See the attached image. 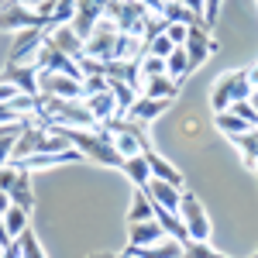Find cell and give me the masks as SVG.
I'll use <instances>...</instances> for the list:
<instances>
[{"label":"cell","instance_id":"5bb4252c","mask_svg":"<svg viewBox=\"0 0 258 258\" xmlns=\"http://www.w3.org/2000/svg\"><path fill=\"white\" fill-rule=\"evenodd\" d=\"M48 41H52V45H59L62 52H66V55H73V59H80L83 52H86V41L76 35V28H73V24H52Z\"/></svg>","mask_w":258,"mask_h":258},{"label":"cell","instance_id":"3957f363","mask_svg":"<svg viewBox=\"0 0 258 258\" xmlns=\"http://www.w3.org/2000/svg\"><path fill=\"white\" fill-rule=\"evenodd\" d=\"M152 11L138 4V0H107V18L117 24L120 31H131V35H141V24Z\"/></svg>","mask_w":258,"mask_h":258},{"label":"cell","instance_id":"d4e9b609","mask_svg":"<svg viewBox=\"0 0 258 258\" xmlns=\"http://www.w3.org/2000/svg\"><path fill=\"white\" fill-rule=\"evenodd\" d=\"M234 145L241 148V159H244V165H248L251 172H258V127H251L248 135L234 138Z\"/></svg>","mask_w":258,"mask_h":258},{"label":"cell","instance_id":"52a82bcc","mask_svg":"<svg viewBox=\"0 0 258 258\" xmlns=\"http://www.w3.org/2000/svg\"><path fill=\"white\" fill-rule=\"evenodd\" d=\"M38 93L41 97H62V100H80L83 93V80H73L66 73H41L38 69Z\"/></svg>","mask_w":258,"mask_h":258},{"label":"cell","instance_id":"cb8c5ba5","mask_svg":"<svg viewBox=\"0 0 258 258\" xmlns=\"http://www.w3.org/2000/svg\"><path fill=\"white\" fill-rule=\"evenodd\" d=\"M155 217V203L148 197V189H138L131 200V210H127V224H138V220H152Z\"/></svg>","mask_w":258,"mask_h":258},{"label":"cell","instance_id":"b9f144b4","mask_svg":"<svg viewBox=\"0 0 258 258\" xmlns=\"http://www.w3.org/2000/svg\"><path fill=\"white\" fill-rule=\"evenodd\" d=\"M0 258H4V244H0Z\"/></svg>","mask_w":258,"mask_h":258},{"label":"cell","instance_id":"60d3db41","mask_svg":"<svg viewBox=\"0 0 258 258\" xmlns=\"http://www.w3.org/2000/svg\"><path fill=\"white\" fill-rule=\"evenodd\" d=\"M248 100L255 103V110H258V90H251V97H248Z\"/></svg>","mask_w":258,"mask_h":258},{"label":"cell","instance_id":"d6986e66","mask_svg":"<svg viewBox=\"0 0 258 258\" xmlns=\"http://www.w3.org/2000/svg\"><path fill=\"white\" fill-rule=\"evenodd\" d=\"M214 124H217V131L220 135H227V138L234 141V138H241V135H248L255 124H248L244 117H238L234 110H220L217 117H214Z\"/></svg>","mask_w":258,"mask_h":258},{"label":"cell","instance_id":"f35d334b","mask_svg":"<svg viewBox=\"0 0 258 258\" xmlns=\"http://www.w3.org/2000/svg\"><path fill=\"white\" fill-rule=\"evenodd\" d=\"M7 210H11V193H4V189H0V217H4Z\"/></svg>","mask_w":258,"mask_h":258},{"label":"cell","instance_id":"9a60e30c","mask_svg":"<svg viewBox=\"0 0 258 258\" xmlns=\"http://www.w3.org/2000/svg\"><path fill=\"white\" fill-rule=\"evenodd\" d=\"M4 80L14 83L21 93L38 97V62H28V66H7V69H4Z\"/></svg>","mask_w":258,"mask_h":258},{"label":"cell","instance_id":"4dcf8cb0","mask_svg":"<svg viewBox=\"0 0 258 258\" xmlns=\"http://www.w3.org/2000/svg\"><path fill=\"white\" fill-rule=\"evenodd\" d=\"M172 48H176L172 38H169V35H159V38H152L148 45H145V52H141V55H159V59H165Z\"/></svg>","mask_w":258,"mask_h":258},{"label":"cell","instance_id":"ac0fdd59","mask_svg":"<svg viewBox=\"0 0 258 258\" xmlns=\"http://www.w3.org/2000/svg\"><path fill=\"white\" fill-rule=\"evenodd\" d=\"M145 159L152 165V176L155 179H165V182H172V186H182V172H179L169 159H162L155 148H145Z\"/></svg>","mask_w":258,"mask_h":258},{"label":"cell","instance_id":"e0dca14e","mask_svg":"<svg viewBox=\"0 0 258 258\" xmlns=\"http://www.w3.org/2000/svg\"><path fill=\"white\" fill-rule=\"evenodd\" d=\"M182 248L176 238H162L159 244H148V248H127L131 258H182Z\"/></svg>","mask_w":258,"mask_h":258},{"label":"cell","instance_id":"30bf717a","mask_svg":"<svg viewBox=\"0 0 258 258\" xmlns=\"http://www.w3.org/2000/svg\"><path fill=\"white\" fill-rule=\"evenodd\" d=\"M103 14H107V0H80V4H76V18H73L76 35L86 41L93 35L97 21H103Z\"/></svg>","mask_w":258,"mask_h":258},{"label":"cell","instance_id":"484cf974","mask_svg":"<svg viewBox=\"0 0 258 258\" xmlns=\"http://www.w3.org/2000/svg\"><path fill=\"white\" fill-rule=\"evenodd\" d=\"M4 227H7L11 238H21V234L28 231V210L18 207V203H11V210L4 214Z\"/></svg>","mask_w":258,"mask_h":258},{"label":"cell","instance_id":"1f68e13d","mask_svg":"<svg viewBox=\"0 0 258 258\" xmlns=\"http://www.w3.org/2000/svg\"><path fill=\"white\" fill-rule=\"evenodd\" d=\"M182 258H224V255H217L207 241H189V244L182 248Z\"/></svg>","mask_w":258,"mask_h":258},{"label":"cell","instance_id":"277c9868","mask_svg":"<svg viewBox=\"0 0 258 258\" xmlns=\"http://www.w3.org/2000/svg\"><path fill=\"white\" fill-rule=\"evenodd\" d=\"M179 217H182L186 231H189V241H207V238H210V220H207V210L200 207L197 193H186V189H182Z\"/></svg>","mask_w":258,"mask_h":258},{"label":"cell","instance_id":"9c48e42d","mask_svg":"<svg viewBox=\"0 0 258 258\" xmlns=\"http://www.w3.org/2000/svg\"><path fill=\"white\" fill-rule=\"evenodd\" d=\"M182 48H186V55H189V73H193L197 66H203V62H207V55L217 48V45H214V38L207 35V21H200V24H193V28H189V38H186V45H182Z\"/></svg>","mask_w":258,"mask_h":258},{"label":"cell","instance_id":"ffe728a7","mask_svg":"<svg viewBox=\"0 0 258 258\" xmlns=\"http://www.w3.org/2000/svg\"><path fill=\"white\" fill-rule=\"evenodd\" d=\"M179 86H182V83L172 80V76H155V80H145L141 93H145V97H159V100H176Z\"/></svg>","mask_w":258,"mask_h":258},{"label":"cell","instance_id":"ab89813d","mask_svg":"<svg viewBox=\"0 0 258 258\" xmlns=\"http://www.w3.org/2000/svg\"><path fill=\"white\" fill-rule=\"evenodd\" d=\"M248 83H251V90H258V62L248 69Z\"/></svg>","mask_w":258,"mask_h":258},{"label":"cell","instance_id":"83f0119b","mask_svg":"<svg viewBox=\"0 0 258 258\" xmlns=\"http://www.w3.org/2000/svg\"><path fill=\"white\" fill-rule=\"evenodd\" d=\"M162 14H165L169 21H179V24H200V18H193V14H189V11H186V7H182L179 0H169Z\"/></svg>","mask_w":258,"mask_h":258},{"label":"cell","instance_id":"7bdbcfd3","mask_svg":"<svg viewBox=\"0 0 258 258\" xmlns=\"http://www.w3.org/2000/svg\"><path fill=\"white\" fill-rule=\"evenodd\" d=\"M255 258H258V255H255Z\"/></svg>","mask_w":258,"mask_h":258},{"label":"cell","instance_id":"4fadbf2b","mask_svg":"<svg viewBox=\"0 0 258 258\" xmlns=\"http://www.w3.org/2000/svg\"><path fill=\"white\" fill-rule=\"evenodd\" d=\"M169 103H172V100H159V97H145V93H141V97L127 107V114H120V117H131V120H138V124H152V120L162 117V110H165Z\"/></svg>","mask_w":258,"mask_h":258},{"label":"cell","instance_id":"836d02e7","mask_svg":"<svg viewBox=\"0 0 258 258\" xmlns=\"http://www.w3.org/2000/svg\"><path fill=\"white\" fill-rule=\"evenodd\" d=\"M103 90H110V80L107 76H83V93L90 97V93H103Z\"/></svg>","mask_w":258,"mask_h":258},{"label":"cell","instance_id":"ba28073f","mask_svg":"<svg viewBox=\"0 0 258 258\" xmlns=\"http://www.w3.org/2000/svg\"><path fill=\"white\" fill-rule=\"evenodd\" d=\"M66 162H83L80 148H62V152H35V155H24V159H14L11 165L14 169H24V172H35V169H48V165H66Z\"/></svg>","mask_w":258,"mask_h":258},{"label":"cell","instance_id":"7402d4cb","mask_svg":"<svg viewBox=\"0 0 258 258\" xmlns=\"http://www.w3.org/2000/svg\"><path fill=\"white\" fill-rule=\"evenodd\" d=\"M11 203L24 207L28 214L35 210V189H31V172H24V169L18 172V182L11 186Z\"/></svg>","mask_w":258,"mask_h":258},{"label":"cell","instance_id":"d590c367","mask_svg":"<svg viewBox=\"0 0 258 258\" xmlns=\"http://www.w3.org/2000/svg\"><path fill=\"white\" fill-rule=\"evenodd\" d=\"M193 18H200V21H207V0H179Z\"/></svg>","mask_w":258,"mask_h":258},{"label":"cell","instance_id":"f546056e","mask_svg":"<svg viewBox=\"0 0 258 258\" xmlns=\"http://www.w3.org/2000/svg\"><path fill=\"white\" fill-rule=\"evenodd\" d=\"M76 4H80V0H55L52 24H73V18H76Z\"/></svg>","mask_w":258,"mask_h":258},{"label":"cell","instance_id":"603a6c76","mask_svg":"<svg viewBox=\"0 0 258 258\" xmlns=\"http://www.w3.org/2000/svg\"><path fill=\"white\" fill-rule=\"evenodd\" d=\"M165 76H172V80H179V83L189 76V55H186L182 45H176V48L165 55Z\"/></svg>","mask_w":258,"mask_h":258},{"label":"cell","instance_id":"4316f807","mask_svg":"<svg viewBox=\"0 0 258 258\" xmlns=\"http://www.w3.org/2000/svg\"><path fill=\"white\" fill-rule=\"evenodd\" d=\"M110 93L117 97V107H120V114H127V107L138 100V90L131 86V83H124V80H110Z\"/></svg>","mask_w":258,"mask_h":258},{"label":"cell","instance_id":"2e32d148","mask_svg":"<svg viewBox=\"0 0 258 258\" xmlns=\"http://www.w3.org/2000/svg\"><path fill=\"white\" fill-rule=\"evenodd\" d=\"M86 107H90V114H93L100 124H107L110 117H117V114H120L117 97H114L110 90H103V93H90V97H86Z\"/></svg>","mask_w":258,"mask_h":258},{"label":"cell","instance_id":"8d00e7d4","mask_svg":"<svg viewBox=\"0 0 258 258\" xmlns=\"http://www.w3.org/2000/svg\"><path fill=\"white\" fill-rule=\"evenodd\" d=\"M21 90L14 86V83H7V80H0V103H7V100H14Z\"/></svg>","mask_w":258,"mask_h":258},{"label":"cell","instance_id":"8992f818","mask_svg":"<svg viewBox=\"0 0 258 258\" xmlns=\"http://www.w3.org/2000/svg\"><path fill=\"white\" fill-rule=\"evenodd\" d=\"M117 35H120V28H117V24H114L110 18H107V14H103V21H97L93 35L86 38V55L110 62V59H114V45H117Z\"/></svg>","mask_w":258,"mask_h":258},{"label":"cell","instance_id":"6da1fadb","mask_svg":"<svg viewBox=\"0 0 258 258\" xmlns=\"http://www.w3.org/2000/svg\"><path fill=\"white\" fill-rule=\"evenodd\" d=\"M62 135L69 138L73 148H80L83 159H93L100 165H114V169H124V155L114 145V135L107 127H62Z\"/></svg>","mask_w":258,"mask_h":258},{"label":"cell","instance_id":"8fae6325","mask_svg":"<svg viewBox=\"0 0 258 258\" xmlns=\"http://www.w3.org/2000/svg\"><path fill=\"white\" fill-rule=\"evenodd\" d=\"M148 197H152V203L155 207H162V210H176L179 214V203H182V186H172V182H165V179H148Z\"/></svg>","mask_w":258,"mask_h":258},{"label":"cell","instance_id":"f1b7e54d","mask_svg":"<svg viewBox=\"0 0 258 258\" xmlns=\"http://www.w3.org/2000/svg\"><path fill=\"white\" fill-rule=\"evenodd\" d=\"M18 241H21V255L24 258H45V251H41V244H38V234H35L31 227H28Z\"/></svg>","mask_w":258,"mask_h":258},{"label":"cell","instance_id":"7a4b0ae2","mask_svg":"<svg viewBox=\"0 0 258 258\" xmlns=\"http://www.w3.org/2000/svg\"><path fill=\"white\" fill-rule=\"evenodd\" d=\"M251 97V83H248V69H234V73H224L214 83V93H210V107L214 110H227L231 103Z\"/></svg>","mask_w":258,"mask_h":258},{"label":"cell","instance_id":"74e56055","mask_svg":"<svg viewBox=\"0 0 258 258\" xmlns=\"http://www.w3.org/2000/svg\"><path fill=\"white\" fill-rule=\"evenodd\" d=\"M138 4H145V7H148V11H152V14H162V11H165V4H169V0H138Z\"/></svg>","mask_w":258,"mask_h":258},{"label":"cell","instance_id":"e575fe53","mask_svg":"<svg viewBox=\"0 0 258 258\" xmlns=\"http://www.w3.org/2000/svg\"><path fill=\"white\" fill-rule=\"evenodd\" d=\"M18 172H21V169H14L11 162H7V165H0V189H4V193H11V186L18 182Z\"/></svg>","mask_w":258,"mask_h":258},{"label":"cell","instance_id":"7c38bea8","mask_svg":"<svg viewBox=\"0 0 258 258\" xmlns=\"http://www.w3.org/2000/svg\"><path fill=\"white\" fill-rule=\"evenodd\" d=\"M162 238H169L165 234V227H162L159 220H138V224H131V231H127V248H148V244H159Z\"/></svg>","mask_w":258,"mask_h":258},{"label":"cell","instance_id":"d6a6232c","mask_svg":"<svg viewBox=\"0 0 258 258\" xmlns=\"http://www.w3.org/2000/svg\"><path fill=\"white\" fill-rule=\"evenodd\" d=\"M189 28H193V24H179V21H169L165 35L172 38V45H186V38H189Z\"/></svg>","mask_w":258,"mask_h":258},{"label":"cell","instance_id":"44dd1931","mask_svg":"<svg viewBox=\"0 0 258 258\" xmlns=\"http://www.w3.org/2000/svg\"><path fill=\"white\" fill-rule=\"evenodd\" d=\"M120 172L131 179L138 189H145V186H148V179H152V165H148L145 152H141V155H131V159H124V169H120Z\"/></svg>","mask_w":258,"mask_h":258},{"label":"cell","instance_id":"5b68a950","mask_svg":"<svg viewBox=\"0 0 258 258\" xmlns=\"http://www.w3.org/2000/svg\"><path fill=\"white\" fill-rule=\"evenodd\" d=\"M45 38H48L45 28H24V31H18V38L11 45L7 66H28V62H35L38 59V48L45 45Z\"/></svg>","mask_w":258,"mask_h":258}]
</instances>
